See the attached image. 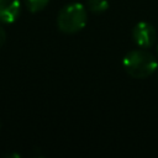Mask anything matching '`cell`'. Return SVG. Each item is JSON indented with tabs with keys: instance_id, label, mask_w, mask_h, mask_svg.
I'll use <instances>...</instances> for the list:
<instances>
[{
	"instance_id": "obj_1",
	"label": "cell",
	"mask_w": 158,
	"mask_h": 158,
	"mask_svg": "<svg viewBox=\"0 0 158 158\" xmlns=\"http://www.w3.org/2000/svg\"><path fill=\"white\" fill-rule=\"evenodd\" d=\"M123 69L128 75L136 79H143L153 74L158 68L156 57L144 49H133L122 59Z\"/></svg>"
},
{
	"instance_id": "obj_2",
	"label": "cell",
	"mask_w": 158,
	"mask_h": 158,
	"mask_svg": "<svg viewBox=\"0 0 158 158\" xmlns=\"http://www.w3.org/2000/svg\"><path fill=\"white\" fill-rule=\"evenodd\" d=\"M88 11L83 4L72 2L65 5L58 14L57 25L64 33H75L86 25Z\"/></svg>"
},
{
	"instance_id": "obj_3",
	"label": "cell",
	"mask_w": 158,
	"mask_h": 158,
	"mask_svg": "<svg viewBox=\"0 0 158 158\" xmlns=\"http://www.w3.org/2000/svg\"><path fill=\"white\" fill-rule=\"evenodd\" d=\"M132 38L138 47L148 48L156 42L157 33H156L154 27L151 23L146 21H141L135 25L132 30Z\"/></svg>"
},
{
	"instance_id": "obj_4",
	"label": "cell",
	"mask_w": 158,
	"mask_h": 158,
	"mask_svg": "<svg viewBox=\"0 0 158 158\" xmlns=\"http://www.w3.org/2000/svg\"><path fill=\"white\" fill-rule=\"evenodd\" d=\"M21 10L20 0H0V21L4 23L14 22Z\"/></svg>"
},
{
	"instance_id": "obj_5",
	"label": "cell",
	"mask_w": 158,
	"mask_h": 158,
	"mask_svg": "<svg viewBox=\"0 0 158 158\" xmlns=\"http://www.w3.org/2000/svg\"><path fill=\"white\" fill-rule=\"evenodd\" d=\"M86 6L91 12H104L109 7V0H86Z\"/></svg>"
},
{
	"instance_id": "obj_6",
	"label": "cell",
	"mask_w": 158,
	"mask_h": 158,
	"mask_svg": "<svg viewBox=\"0 0 158 158\" xmlns=\"http://www.w3.org/2000/svg\"><path fill=\"white\" fill-rule=\"evenodd\" d=\"M48 2L49 0H26V6L31 12H37L44 9Z\"/></svg>"
},
{
	"instance_id": "obj_7",
	"label": "cell",
	"mask_w": 158,
	"mask_h": 158,
	"mask_svg": "<svg viewBox=\"0 0 158 158\" xmlns=\"http://www.w3.org/2000/svg\"><path fill=\"white\" fill-rule=\"evenodd\" d=\"M5 40H6V33H5L4 28L0 26V47L5 43Z\"/></svg>"
},
{
	"instance_id": "obj_8",
	"label": "cell",
	"mask_w": 158,
	"mask_h": 158,
	"mask_svg": "<svg viewBox=\"0 0 158 158\" xmlns=\"http://www.w3.org/2000/svg\"><path fill=\"white\" fill-rule=\"evenodd\" d=\"M157 52H158V46H157Z\"/></svg>"
}]
</instances>
